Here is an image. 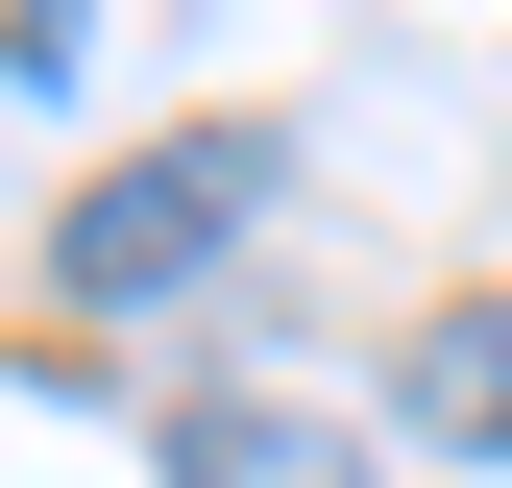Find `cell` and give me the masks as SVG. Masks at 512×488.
Instances as JSON below:
<instances>
[{"label": "cell", "instance_id": "6da1fadb", "mask_svg": "<svg viewBox=\"0 0 512 488\" xmlns=\"http://www.w3.org/2000/svg\"><path fill=\"white\" fill-rule=\"evenodd\" d=\"M244 196H269V147H244V122H196V147H122L98 196L49 220V293H98V318H122V293H196L220 244H244Z\"/></svg>", "mask_w": 512, "mask_h": 488}, {"label": "cell", "instance_id": "7a4b0ae2", "mask_svg": "<svg viewBox=\"0 0 512 488\" xmlns=\"http://www.w3.org/2000/svg\"><path fill=\"white\" fill-rule=\"evenodd\" d=\"M147 464H171V488H366V415H293V391H196V415H147Z\"/></svg>", "mask_w": 512, "mask_h": 488}, {"label": "cell", "instance_id": "3957f363", "mask_svg": "<svg viewBox=\"0 0 512 488\" xmlns=\"http://www.w3.org/2000/svg\"><path fill=\"white\" fill-rule=\"evenodd\" d=\"M391 415L439 464H512V293H439V318L391 342Z\"/></svg>", "mask_w": 512, "mask_h": 488}]
</instances>
